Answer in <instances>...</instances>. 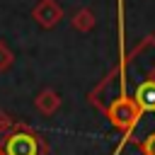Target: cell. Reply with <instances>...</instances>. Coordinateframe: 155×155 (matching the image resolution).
I'll return each mask as SVG.
<instances>
[{
    "instance_id": "obj_1",
    "label": "cell",
    "mask_w": 155,
    "mask_h": 155,
    "mask_svg": "<svg viewBox=\"0 0 155 155\" xmlns=\"http://www.w3.org/2000/svg\"><path fill=\"white\" fill-rule=\"evenodd\" d=\"M107 114H109V121H111L116 128L126 131V136H124V138H128L131 128L138 124V119H140V114H143V111L136 107V102H133L131 97H116Z\"/></svg>"
},
{
    "instance_id": "obj_2",
    "label": "cell",
    "mask_w": 155,
    "mask_h": 155,
    "mask_svg": "<svg viewBox=\"0 0 155 155\" xmlns=\"http://www.w3.org/2000/svg\"><path fill=\"white\" fill-rule=\"evenodd\" d=\"M2 153L5 155H41L44 145H41V140H39L36 133H31L27 128H17V131H12L5 138Z\"/></svg>"
},
{
    "instance_id": "obj_3",
    "label": "cell",
    "mask_w": 155,
    "mask_h": 155,
    "mask_svg": "<svg viewBox=\"0 0 155 155\" xmlns=\"http://www.w3.org/2000/svg\"><path fill=\"white\" fill-rule=\"evenodd\" d=\"M133 102L140 111H155V80H145L136 87Z\"/></svg>"
},
{
    "instance_id": "obj_4",
    "label": "cell",
    "mask_w": 155,
    "mask_h": 155,
    "mask_svg": "<svg viewBox=\"0 0 155 155\" xmlns=\"http://www.w3.org/2000/svg\"><path fill=\"white\" fill-rule=\"evenodd\" d=\"M140 150H143V155H155V133H150V136L143 138Z\"/></svg>"
},
{
    "instance_id": "obj_5",
    "label": "cell",
    "mask_w": 155,
    "mask_h": 155,
    "mask_svg": "<svg viewBox=\"0 0 155 155\" xmlns=\"http://www.w3.org/2000/svg\"><path fill=\"white\" fill-rule=\"evenodd\" d=\"M0 155H5V153H2V148H0Z\"/></svg>"
}]
</instances>
